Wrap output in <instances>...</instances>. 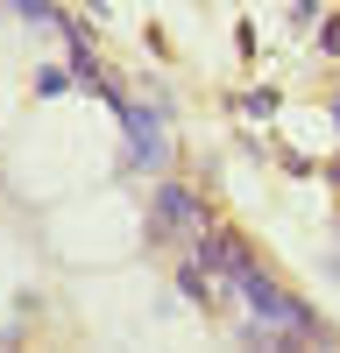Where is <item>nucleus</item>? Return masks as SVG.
Instances as JSON below:
<instances>
[{
  "instance_id": "1",
  "label": "nucleus",
  "mask_w": 340,
  "mask_h": 353,
  "mask_svg": "<svg viewBox=\"0 0 340 353\" xmlns=\"http://www.w3.org/2000/svg\"><path fill=\"white\" fill-rule=\"evenodd\" d=\"M227 283H234L241 297L255 304V318H263V325H276L283 339H319V318H312V311H305V304L291 297V290H276V283H270L263 269H255L248 254L234 261V276H227Z\"/></svg>"
},
{
  "instance_id": "2",
  "label": "nucleus",
  "mask_w": 340,
  "mask_h": 353,
  "mask_svg": "<svg viewBox=\"0 0 340 353\" xmlns=\"http://www.w3.org/2000/svg\"><path fill=\"white\" fill-rule=\"evenodd\" d=\"M163 233H191V241L206 233V226H198V205L178 184H163V198H156V241H163Z\"/></svg>"
},
{
  "instance_id": "3",
  "label": "nucleus",
  "mask_w": 340,
  "mask_h": 353,
  "mask_svg": "<svg viewBox=\"0 0 340 353\" xmlns=\"http://www.w3.org/2000/svg\"><path fill=\"white\" fill-rule=\"evenodd\" d=\"M128 134H135V156L149 163V170H163V156H170V149L156 141V113H149V106H128Z\"/></svg>"
}]
</instances>
